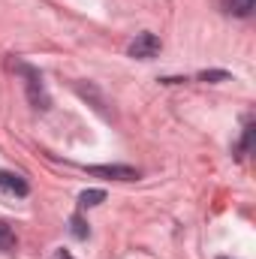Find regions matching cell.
<instances>
[{
  "instance_id": "1",
  "label": "cell",
  "mask_w": 256,
  "mask_h": 259,
  "mask_svg": "<svg viewBox=\"0 0 256 259\" xmlns=\"http://www.w3.org/2000/svg\"><path fill=\"white\" fill-rule=\"evenodd\" d=\"M160 49H163V42L154 36V33H139L133 42H130V58H136V61H151V58H157L160 55Z\"/></svg>"
},
{
  "instance_id": "2",
  "label": "cell",
  "mask_w": 256,
  "mask_h": 259,
  "mask_svg": "<svg viewBox=\"0 0 256 259\" xmlns=\"http://www.w3.org/2000/svg\"><path fill=\"white\" fill-rule=\"evenodd\" d=\"M18 72L27 75V97H30V103H33L36 109H49V97H46V88H42L39 72L30 69V66H24V64H18Z\"/></svg>"
},
{
  "instance_id": "3",
  "label": "cell",
  "mask_w": 256,
  "mask_h": 259,
  "mask_svg": "<svg viewBox=\"0 0 256 259\" xmlns=\"http://www.w3.org/2000/svg\"><path fill=\"white\" fill-rule=\"evenodd\" d=\"M88 175L97 178H115V181H136L139 172L133 166H88Z\"/></svg>"
},
{
  "instance_id": "4",
  "label": "cell",
  "mask_w": 256,
  "mask_h": 259,
  "mask_svg": "<svg viewBox=\"0 0 256 259\" xmlns=\"http://www.w3.org/2000/svg\"><path fill=\"white\" fill-rule=\"evenodd\" d=\"M0 193H6V196H27V193H30V187H27V181H24L21 175H15V172H0Z\"/></svg>"
},
{
  "instance_id": "5",
  "label": "cell",
  "mask_w": 256,
  "mask_h": 259,
  "mask_svg": "<svg viewBox=\"0 0 256 259\" xmlns=\"http://www.w3.org/2000/svg\"><path fill=\"white\" fill-rule=\"evenodd\" d=\"M253 6H256V0H226V9L232 15H238V18H247L253 12Z\"/></svg>"
},
{
  "instance_id": "6",
  "label": "cell",
  "mask_w": 256,
  "mask_h": 259,
  "mask_svg": "<svg viewBox=\"0 0 256 259\" xmlns=\"http://www.w3.org/2000/svg\"><path fill=\"white\" fill-rule=\"evenodd\" d=\"M103 199H106V190H84V193H78V208H94Z\"/></svg>"
},
{
  "instance_id": "7",
  "label": "cell",
  "mask_w": 256,
  "mask_h": 259,
  "mask_svg": "<svg viewBox=\"0 0 256 259\" xmlns=\"http://www.w3.org/2000/svg\"><path fill=\"white\" fill-rule=\"evenodd\" d=\"M12 247H15V232H12L6 223H0V250H3V253H9Z\"/></svg>"
},
{
  "instance_id": "8",
  "label": "cell",
  "mask_w": 256,
  "mask_h": 259,
  "mask_svg": "<svg viewBox=\"0 0 256 259\" xmlns=\"http://www.w3.org/2000/svg\"><path fill=\"white\" fill-rule=\"evenodd\" d=\"M69 232H72L75 238H88V226H84L81 214H72V217H69Z\"/></svg>"
},
{
  "instance_id": "9",
  "label": "cell",
  "mask_w": 256,
  "mask_h": 259,
  "mask_svg": "<svg viewBox=\"0 0 256 259\" xmlns=\"http://www.w3.org/2000/svg\"><path fill=\"white\" fill-rule=\"evenodd\" d=\"M229 72L226 69H208V72H199V81H226Z\"/></svg>"
},
{
  "instance_id": "10",
  "label": "cell",
  "mask_w": 256,
  "mask_h": 259,
  "mask_svg": "<svg viewBox=\"0 0 256 259\" xmlns=\"http://www.w3.org/2000/svg\"><path fill=\"white\" fill-rule=\"evenodd\" d=\"M250 142H253V124L244 127V139H241V145H238V157H244V154L250 151Z\"/></svg>"
},
{
  "instance_id": "11",
  "label": "cell",
  "mask_w": 256,
  "mask_h": 259,
  "mask_svg": "<svg viewBox=\"0 0 256 259\" xmlns=\"http://www.w3.org/2000/svg\"><path fill=\"white\" fill-rule=\"evenodd\" d=\"M55 259H72V256H69L66 250H58V253H55Z\"/></svg>"
}]
</instances>
